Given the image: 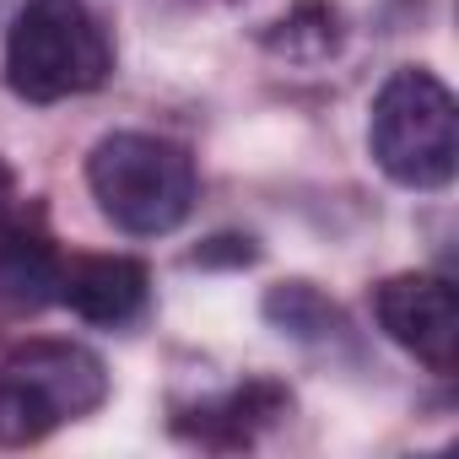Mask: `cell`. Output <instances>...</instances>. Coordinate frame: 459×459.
<instances>
[{
  "label": "cell",
  "mask_w": 459,
  "mask_h": 459,
  "mask_svg": "<svg viewBox=\"0 0 459 459\" xmlns=\"http://www.w3.org/2000/svg\"><path fill=\"white\" fill-rule=\"evenodd\" d=\"M373 162L405 189H443L454 178V92L432 71H394L373 98Z\"/></svg>",
  "instance_id": "obj_4"
},
{
  "label": "cell",
  "mask_w": 459,
  "mask_h": 459,
  "mask_svg": "<svg viewBox=\"0 0 459 459\" xmlns=\"http://www.w3.org/2000/svg\"><path fill=\"white\" fill-rule=\"evenodd\" d=\"M108 400V368L76 341H28L0 362V448L49 437Z\"/></svg>",
  "instance_id": "obj_3"
},
{
  "label": "cell",
  "mask_w": 459,
  "mask_h": 459,
  "mask_svg": "<svg viewBox=\"0 0 459 459\" xmlns=\"http://www.w3.org/2000/svg\"><path fill=\"white\" fill-rule=\"evenodd\" d=\"M265 314H271L281 330H292L298 341H330V335H346L341 308H330V303H325L314 287H303V281L276 287V292L265 298Z\"/></svg>",
  "instance_id": "obj_9"
},
{
  "label": "cell",
  "mask_w": 459,
  "mask_h": 459,
  "mask_svg": "<svg viewBox=\"0 0 459 459\" xmlns=\"http://www.w3.org/2000/svg\"><path fill=\"white\" fill-rule=\"evenodd\" d=\"M271 55H287V60H325L341 49V12L330 0H298V6L265 33Z\"/></svg>",
  "instance_id": "obj_8"
},
{
  "label": "cell",
  "mask_w": 459,
  "mask_h": 459,
  "mask_svg": "<svg viewBox=\"0 0 459 459\" xmlns=\"http://www.w3.org/2000/svg\"><path fill=\"white\" fill-rule=\"evenodd\" d=\"M373 314L394 346H405L416 362H427L437 378H454L459 368V314H454V281L448 276H389L373 292Z\"/></svg>",
  "instance_id": "obj_5"
},
{
  "label": "cell",
  "mask_w": 459,
  "mask_h": 459,
  "mask_svg": "<svg viewBox=\"0 0 459 459\" xmlns=\"http://www.w3.org/2000/svg\"><path fill=\"white\" fill-rule=\"evenodd\" d=\"M55 303H65L71 314H82L87 325H135L152 303V276L141 260L125 255H82L71 265H60V287Z\"/></svg>",
  "instance_id": "obj_6"
},
{
  "label": "cell",
  "mask_w": 459,
  "mask_h": 459,
  "mask_svg": "<svg viewBox=\"0 0 459 459\" xmlns=\"http://www.w3.org/2000/svg\"><path fill=\"white\" fill-rule=\"evenodd\" d=\"M87 184L103 216L130 238H162L195 211V157L189 146L146 130H114L87 157Z\"/></svg>",
  "instance_id": "obj_1"
},
{
  "label": "cell",
  "mask_w": 459,
  "mask_h": 459,
  "mask_svg": "<svg viewBox=\"0 0 459 459\" xmlns=\"http://www.w3.org/2000/svg\"><path fill=\"white\" fill-rule=\"evenodd\" d=\"M292 411V394L271 378H244L221 394H205L173 416V427L205 448H249L265 427H276Z\"/></svg>",
  "instance_id": "obj_7"
},
{
  "label": "cell",
  "mask_w": 459,
  "mask_h": 459,
  "mask_svg": "<svg viewBox=\"0 0 459 459\" xmlns=\"http://www.w3.org/2000/svg\"><path fill=\"white\" fill-rule=\"evenodd\" d=\"M114 76V44L87 0H28L6 39V87L22 103L98 92Z\"/></svg>",
  "instance_id": "obj_2"
}]
</instances>
